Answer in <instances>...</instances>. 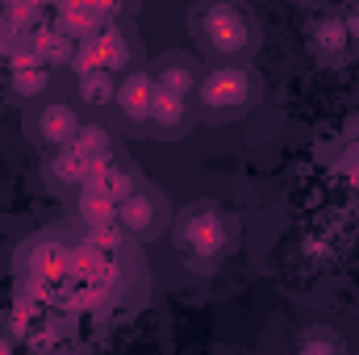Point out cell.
<instances>
[{"label": "cell", "instance_id": "6da1fadb", "mask_svg": "<svg viewBox=\"0 0 359 355\" xmlns=\"http://www.w3.org/2000/svg\"><path fill=\"white\" fill-rule=\"evenodd\" d=\"M188 34L196 38V46L209 59H222L226 67H234V59L255 55V46H259V17L247 4L209 0V4H196L188 13Z\"/></svg>", "mask_w": 359, "mask_h": 355}, {"label": "cell", "instance_id": "7a4b0ae2", "mask_svg": "<svg viewBox=\"0 0 359 355\" xmlns=\"http://www.w3.org/2000/svg\"><path fill=\"white\" fill-rule=\"evenodd\" d=\"M172 247L192 272H213L230 251V222L213 201H192L172 222Z\"/></svg>", "mask_w": 359, "mask_h": 355}, {"label": "cell", "instance_id": "3957f363", "mask_svg": "<svg viewBox=\"0 0 359 355\" xmlns=\"http://www.w3.org/2000/svg\"><path fill=\"white\" fill-rule=\"evenodd\" d=\"M264 100V80L251 72V67H209L201 72L196 92H192V105L201 117L209 121H230V117H243L251 113L255 105Z\"/></svg>", "mask_w": 359, "mask_h": 355}, {"label": "cell", "instance_id": "277c9868", "mask_svg": "<svg viewBox=\"0 0 359 355\" xmlns=\"http://www.w3.org/2000/svg\"><path fill=\"white\" fill-rule=\"evenodd\" d=\"M80 126H84V121H80L76 105H67V100H42V105H34L29 117H25L29 138H34L38 147H46V151H67L72 138L80 134Z\"/></svg>", "mask_w": 359, "mask_h": 355}, {"label": "cell", "instance_id": "5b68a950", "mask_svg": "<svg viewBox=\"0 0 359 355\" xmlns=\"http://www.w3.org/2000/svg\"><path fill=\"white\" fill-rule=\"evenodd\" d=\"M117 226L126 230V239H138V243H151L168 230V205L155 188L138 184L121 205H117Z\"/></svg>", "mask_w": 359, "mask_h": 355}, {"label": "cell", "instance_id": "8992f818", "mask_svg": "<svg viewBox=\"0 0 359 355\" xmlns=\"http://www.w3.org/2000/svg\"><path fill=\"white\" fill-rule=\"evenodd\" d=\"M67 251H72V243H63L59 234H38L21 247L17 276L38 280V284H59V280H67Z\"/></svg>", "mask_w": 359, "mask_h": 355}, {"label": "cell", "instance_id": "52a82bcc", "mask_svg": "<svg viewBox=\"0 0 359 355\" xmlns=\"http://www.w3.org/2000/svg\"><path fill=\"white\" fill-rule=\"evenodd\" d=\"M305 42H309V51H313L322 63H343V59L351 55V46H355V38H351V29L343 25L339 13L313 17L309 29H305Z\"/></svg>", "mask_w": 359, "mask_h": 355}, {"label": "cell", "instance_id": "ba28073f", "mask_svg": "<svg viewBox=\"0 0 359 355\" xmlns=\"http://www.w3.org/2000/svg\"><path fill=\"white\" fill-rule=\"evenodd\" d=\"M4 67H8V88H13V96H21V100H34V96H42V92L50 88V67L25 42L13 46V55L4 59Z\"/></svg>", "mask_w": 359, "mask_h": 355}, {"label": "cell", "instance_id": "9c48e42d", "mask_svg": "<svg viewBox=\"0 0 359 355\" xmlns=\"http://www.w3.org/2000/svg\"><path fill=\"white\" fill-rule=\"evenodd\" d=\"M113 105H117V113L126 117V126H151V105H155V80H151V72H130V76H121Z\"/></svg>", "mask_w": 359, "mask_h": 355}, {"label": "cell", "instance_id": "30bf717a", "mask_svg": "<svg viewBox=\"0 0 359 355\" xmlns=\"http://www.w3.org/2000/svg\"><path fill=\"white\" fill-rule=\"evenodd\" d=\"M138 184H142V180H138V172H134L130 163H121L117 155H109V159L92 163V176H88V184H84V192H96V196H104V201L121 205Z\"/></svg>", "mask_w": 359, "mask_h": 355}, {"label": "cell", "instance_id": "8fae6325", "mask_svg": "<svg viewBox=\"0 0 359 355\" xmlns=\"http://www.w3.org/2000/svg\"><path fill=\"white\" fill-rule=\"evenodd\" d=\"M196 121V109L188 96H172V92L155 88V105H151V130L155 138H184Z\"/></svg>", "mask_w": 359, "mask_h": 355}, {"label": "cell", "instance_id": "7c38bea8", "mask_svg": "<svg viewBox=\"0 0 359 355\" xmlns=\"http://www.w3.org/2000/svg\"><path fill=\"white\" fill-rule=\"evenodd\" d=\"M151 80L159 92H172V96H188L196 92V80H201V63L192 55H163L155 67H151Z\"/></svg>", "mask_w": 359, "mask_h": 355}, {"label": "cell", "instance_id": "4fadbf2b", "mask_svg": "<svg viewBox=\"0 0 359 355\" xmlns=\"http://www.w3.org/2000/svg\"><path fill=\"white\" fill-rule=\"evenodd\" d=\"M25 46H29L46 67H72V59H76V42H72L67 34H59V29L50 25V17L25 38Z\"/></svg>", "mask_w": 359, "mask_h": 355}, {"label": "cell", "instance_id": "5bb4252c", "mask_svg": "<svg viewBox=\"0 0 359 355\" xmlns=\"http://www.w3.org/2000/svg\"><path fill=\"white\" fill-rule=\"evenodd\" d=\"M88 176H92V163L84 159V155H76L72 147L67 151H55L50 155V163H46V180L59 188V192H84V184H88Z\"/></svg>", "mask_w": 359, "mask_h": 355}, {"label": "cell", "instance_id": "9a60e30c", "mask_svg": "<svg viewBox=\"0 0 359 355\" xmlns=\"http://www.w3.org/2000/svg\"><path fill=\"white\" fill-rule=\"evenodd\" d=\"M96 51H100V72H109V76H130V67H134V42H130V34L121 29V25H109V29H100L96 34Z\"/></svg>", "mask_w": 359, "mask_h": 355}, {"label": "cell", "instance_id": "2e32d148", "mask_svg": "<svg viewBox=\"0 0 359 355\" xmlns=\"http://www.w3.org/2000/svg\"><path fill=\"white\" fill-rule=\"evenodd\" d=\"M284 355H347V351H343V339L330 326H301L288 339V351Z\"/></svg>", "mask_w": 359, "mask_h": 355}, {"label": "cell", "instance_id": "e0dca14e", "mask_svg": "<svg viewBox=\"0 0 359 355\" xmlns=\"http://www.w3.org/2000/svg\"><path fill=\"white\" fill-rule=\"evenodd\" d=\"M72 151H76V155H84L88 163H100V159H109V155H113V138H109V130H104V126L84 121V126H80V134L72 138Z\"/></svg>", "mask_w": 359, "mask_h": 355}, {"label": "cell", "instance_id": "ac0fdd59", "mask_svg": "<svg viewBox=\"0 0 359 355\" xmlns=\"http://www.w3.org/2000/svg\"><path fill=\"white\" fill-rule=\"evenodd\" d=\"M84 243H88L96 255H104V260H121V251H126V230L117 226V222H109V226H92L88 234H84Z\"/></svg>", "mask_w": 359, "mask_h": 355}, {"label": "cell", "instance_id": "d6986e66", "mask_svg": "<svg viewBox=\"0 0 359 355\" xmlns=\"http://www.w3.org/2000/svg\"><path fill=\"white\" fill-rule=\"evenodd\" d=\"M76 213H80V222L84 226H109V222H117V205L113 201H104V196H96V192H80L76 196Z\"/></svg>", "mask_w": 359, "mask_h": 355}, {"label": "cell", "instance_id": "ffe728a7", "mask_svg": "<svg viewBox=\"0 0 359 355\" xmlns=\"http://www.w3.org/2000/svg\"><path fill=\"white\" fill-rule=\"evenodd\" d=\"M67 343V330H63V322H55L50 314L34 326V335H29V347H34V355H55L59 347Z\"/></svg>", "mask_w": 359, "mask_h": 355}, {"label": "cell", "instance_id": "44dd1931", "mask_svg": "<svg viewBox=\"0 0 359 355\" xmlns=\"http://www.w3.org/2000/svg\"><path fill=\"white\" fill-rule=\"evenodd\" d=\"M100 264H104V255H96L84 239L72 243V251H67V276H72V280H92V276L100 272Z\"/></svg>", "mask_w": 359, "mask_h": 355}, {"label": "cell", "instance_id": "7402d4cb", "mask_svg": "<svg viewBox=\"0 0 359 355\" xmlns=\"http://www.w3.org/2000/svg\"><path fill=\"white\" fill-rule=\"evenodd\" d=\"M76 84H80V100L84 105H113V96H117V80L109 72H96V76L76 80Z\"/></svg>", "mask_w": 359, "mask_h": 355}, {"label": "cell", "instance_id": "603a6c76", "mask_svg": "<svg viewBox=\"0 0 359 355\" xmlns=\"http://www.w3.org/2000/svg\"><path fill=\"white\" fill-rule=\"evenodd\" d=\"M339 17H343V25L351 29V38H359V4H347V8H339Z\"/></svg>", "mask_w": 359, "mask_h": 355}, {"label": "cell", "instance_id": "cb8c5ba5", "mask_svg": "<svg viewBox=\"0 0 359 355\" xmlns=\"http://www.w3.org/2000/svg\"><path fill=\"white\" fill-rule=\"evenodd\" d=\"M13 46H17V42H13V34L0 25V59H8V55H13Z\"/></svg>", "mask_w": 359, "mask_h": 355}, {"label": "cell", "instance_id": "d4e9b609", "mask_svg": "<svg viewBox=\"0 0 359 355\" xmlns=\"http://www.w3.org/2000/svg\"><path fill=\"white\" fill-rule=\"evenodd\" d=\"M0 355H13V339H4V335H0Z\"/></svg>", "mask_w": 359, "mask_h": 355}]
</instances>
